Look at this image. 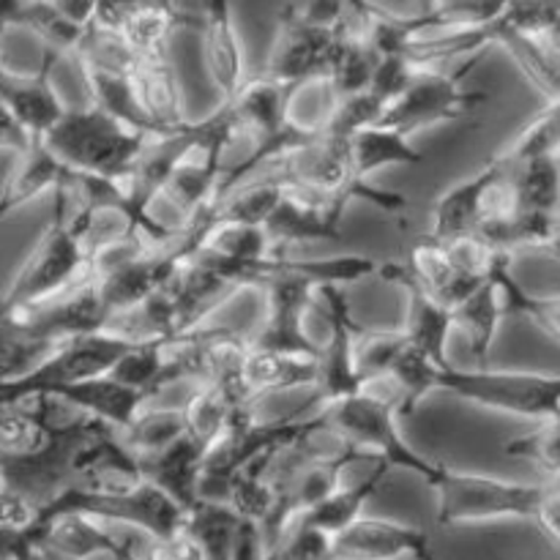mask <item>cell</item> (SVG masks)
<instances>
[{"instance_id": "cell-6", "label": "cell", "mask_w": 560, "mask_h": 560, "mask_svg": "<svg viewBox=\"0 0 560 560\" xmlns=\"http://www.w3.org/2000/svg\"><path fill=\"white\" fill-rule=\"evenodd\" d=\"M66 512L85 514V517L102 520L107 525L142 530V534H151L164 541L173 539L189 517V512L173 495H167L162 487L148 479L135 487H120V490H66L47 509H42L38 523Z\"/></svg>"}, {"instance_id": "cell-31", "label": "cell", "mask_w": 560, "mask_h": 560, "mask_svg": "<svg viewBox=\"0 0 560 560\" xmlns=\"http://www.w3.org/2000/svg\"><path fill=\"white\" fill-rule=\"evenodd\" d=\"M560 153V102H547V109L536 120H530L517 140L503 148L498 156L509 164L528 162V159L552 156Z\"/></svg>"}, {"instance_id": "cell-8", "label": "cell", "mask_w": 560, "mask_h": 560, "mask_svg": "<svg viewBox=\"0 0 560 560\" xmlns=\"http://www.w3.org/2000/svg\"><path fill=\"white\" fill-rule=\"evenodd\" d=\"M479 58L468 60L459 69H419L408 91L388 104L383 126L413 137L430 126L457 120L487 102V93L465 91L463 82Z\"/></svg>"}, {"instance_id": "cell-36", "label": "cell", "mask_w": 560, "mask_h": 560, "mask_svg": "<svg viewBox=\"0 0 560 560\" xmlns=\"http://www.w3.org/2000/svg\"><path fill=\"white\" fill-rule=\"evenodd\" d=\"M36 137L22 126V120L16 118L9 109V104L0 98V151H9L14 156H22V153L31 151L36 145Z\"/></svg>"}, {"instance_id": "cell-43", "label": "cell", "mask_w": 560, "mask_h": 560, "mask_svg": "<svg viewBox=\"0 0 560 560\" xmlns=\"http://www.w3.org/2000/svg\"><path fill=\"white\" fill-rule=\"evenodd\" d=\"M438 3H441V5H443V3H448V0H438Z\"/></svg>"}, {"instance_id": "cell-30", "label": "cell", "mask_w": 560, "mask_h": 560, "mask_svg": "<svg viewBox=\"0 0 560 560\" xmlns=\"http://www.w3.org/2000/svg\"><path fill=\"white\" fill-rule=\"evenodd\" d=\"M184 432V405H180V408H151V405H145L142 413L135 419V424H131L129 430L120 432V438H124V443L129 446V452L135 454L140 463H145V459L156 457L164 448L173 446Z\"/></svg>"}, {"instance_id": "cell-16", "label": "cell", "mask_w": 560, "mask_h": 560, "mask_svg": "<svg viewBox=\"0 0 560 560\" xmlns=\"http://www.w3.org/2000/svg\"><path fill=\"white\" fill-rule=\"evenodd\" d=\"M200 38L202 63L213 88L224 98H233L246 82L244 44L233 16V0H200Z\"/></svg>"}, {"instance_id": "cell-13", "label": "cell", "mask_w": 560, "mask_h": 560, "mask_svg": "<svg viewBox=\"0 0 560 560\" xmlns=\"http://www.w3.org/2000/svg\"><path fill=\"white\" fill-rule=\"evenodd\" d=\"M383 282L397 284L405 293V337L413 348L430 355L441 366H452L448 359V339L457 334L454 328V310L443 304L435 293L424 288L419 279L410 273V268L402 262H383L377 268Z\"/></svg>"}, {"instance_id": "cell-29", "label": "cell", "mask_w": 560, "mask_h": 560, "mask_svg": "<svg viewBox=\"0 0 560 560\" xmlns=\"http://www.w3.org/2000/svg\"><path fill=\"white\" fill-rule=\"evenodd\" d=\"M350 151H353L355 173L361 180H370L372 175L383 173L388 167H413V164H424V153L410 142L408 135L392 129V126L375 124L370 129L359 131L350 140Z\"/></svg>"}, {"instance_id": "cell-21", "label": "cell", "mask_w": 560, "mask_h": 560, "mask_svg": "<svg viewBox=\"0 0 560 560\" xmlns=\"http://www.w3.org/2000/svg\"><path fill=\"white\" fill-rule=\"evenodd\" d=\"M288 85L260 77V80L244 82V88L224 102L233 109L238 137L249 140L252 145H260L288 126Z\"/></svg>"}, {"instance_id": "cell-4", "label": "cell", "mask_w": 560, "mask_h": 560, "mask_svg": "<svg viewBox=\"0 0 560 560\" xmlns=\"http://www.w3.org/2000/svg\"><path fill=\"white\" fill-rule=\"evenodd\" d=\"M260 175H268V178L279 180V184L299 186V189L320 191V195L348 197L353 202H372V206H377L386 213H397L405 208L402 195L377 189V186H372V180H361L359 173H355L350 140L334 137L328 131L312 137L310 142L290 151L288 156L277 159Z\"/></svg>"}, {"instance_id": "cell-23", "label": "cell", "mask_w": 560, "mask_h": 560, "mask_svg": "<svg viewBox=\"0 0 560 560\" xmlns=\"http://www.w3.org/2000/svg\"><path fill=\"white\" fill-rule=\"evenodd\" d=\"M405 266L410 268V273H413L430 293H435L438 299L446 306H452V310L459 301L468 299L476 288L485 284L481 279L465 273L463 266L454 260L446 241L435 238V235L419 238V244L413 246V252H410V257L405 260Z\"/></svg>"}, {"instance_id": "cell-35", "label": "cell", "mask_w": 560, "mask_h": 560, "mask_svg": "<svg viewBox=\"0 0 560 560\" xmlns=\"http://www.w3.org/2000/svg\"><path fill=\"white\" fill-rule=\"evenodd\" d=\"M262 560H337L334 536L304 520H295L282 539L262 552Z\"/></svg>"}, {"instance_id": "cell-42", "label": "cell", "mask_w": 560, "mask_h": 560, "mask_svg": "<svg viewBox=\"0 0 560 560\" xmlns=\"http://www.w3.org/2000/svg\"><path fill=\"white\" fill-rule=\"evenodd\" d=\"M545 42H550V44H552V47H556V49H558V52H560V25L556 27V31H552V33H550V36H547V38H545Z\"/></svg>"}, {"instance_id": "cell-34", "label": "cell", "mask_w": 560, "mask_h": 560, "mask_svg": "<svg viewBox=\"0 0 560 560\" xmlns=\"http://www.w3.org/2000/svg\"><path fill=\"white\" fill-rule=\"evenodd\" d=\"M388 102H383L375 91H361L350 93V96H339L337 107H334L331 120H328L326 131L334 137H345V140H353L359 131L370 129V126L381 124V118L386 115Z\"/></svg>"}, {"instance_id": "cell-14", "label": "cell", "mask_w": 560, "mask_h": 560, "mask_svg": "<svg viewBox=\"0 0 560 560\" xmlns=\"http://www.w3.org/2000/svg\"><path fill=\"white\" fill-rule=\"evenodd\" d=\"M0 31V42H3ZM63 55L44 49V63L38 71H11L0 58V98L9 104L11 113L22 120L36 140H42L66 113L63 98L52 85V69Z\"/></svg>"}, {"instance_id": "cell-22", "label": "cell", "mask_w": 560, "mask_h": 560, "mask_svg": "<svg viewBox=\"0 0 560 560\" xmlns=\"http://www.w3.org/2000/svg\"><path fill=\"white\" fill-rule=\"evenodd\" d=\"M317 359L252 345L244 364V388L255 402L295 388H317Z\"/></svg>"}, {"instance_id": "cell-2", "label": "cell", "mask_w": 560, "mask_h": 560, "mask_svg": "<svg viewBox=\"0 0 560 560\" xmlns=\"http://www.w3.org/2000/svg\"><path fill=\"white\" fill-rule=\"evenodd\" d=\"M153 137L159 135H148L91 102L88 107H66L42 142L71 173L126 180Z\"/></svg>"}, {"instance_id": "cell-19", "label": "cell", "mask_w": 560, "mask_h": 560, "mask_svg": "<svg viewBox=\"0 0 560 560\" xmlns=\"http://www.w3.org/2000/svg\"><path fill=\"white\" fill-rule=\"evenodd\" d=\"M44 397H52L58 402H63L66 408H74L80 413L93 416V419L107 421L118 432L129 430L137 416L142 413V408L148 405L145 394L120 383L109 372L107 375L71 383V386H60L55 392L44 394Z\"/></svg>"}, {"instance_id": "cell-28", "label": "cell", "mask_w": 560, "mask_h": 560, "mask_svg": "<svg viewBox=\"0 0 560 560\" xmlns=\"http://www.w3.org/2000/svg\"><path fill=\"white\" fill-rule=\"evenodd\" d=\"M503 167L512 175L517 213L560 219V153L517 164L503 162Z\"/></svg>"}, {"instance_id": "cell-10", "label": "cell", "mask_w": 560, "mask_h": 560, "mask_svg": "<svg viewBox=\"0 0 560 560\" xmlns=\"http://www.w3.org/2000/svg\"><path fill=\"white\" fill-rule=\"evenodd\" d=\"M334 47H337V31L315 25L301 14L299 3H288L277 16V33L268 49L262 77L288 88L326 77Z\"/></svg>"}, {"instance_id": "cell-38", "label": "cell", "mask_w": 560, "mask_h": 560, "mask_svg": "<svg viewBox=\"0 0 560 560\" xmlns=\"http://www.w3.org/2000/svg\"><path fill=\"white\" fill-rule=\"evenodd\" d=\"M262 552H266V545H262L260 525L255 520H241L233 560H262Z\"/></svg>"}, {"instance_id": "cell-20", "label": "cell", "mask_w": 560, "mask_h": 560, "mask_svg": "<svg viewBox=\"0 0 560 560\" xmlns=\"http://www.w3.org/2000/svg\"><path fill=\"white\" fill-rule=\"evenodd\" d=\"M131 85H135L137 104L159 135H173L191 124L184 113V91L170 55L137 60Z\"/></svg>"}, {"instance_id": "cell-5", "label": "cell", "mask_w": 560, "mask_h": 560, "mask_svg": "<svg viewBox=\"0 0 560 560\" xmlns=\"http://www.w3.org/2000/svg\"><path fill=\"white\" fill-rule=\"evenodd\" d=\"M317 410H320L323 421H326L334 435L366 452L370 457L386 459L394 470H410V474L421 476L427 485H432L441 474L443 463H432V459L421 457L405 441L402 430H399L402 416L386 399H377L364 388H359V392L348 394L342 399L323 402Z\"/></svg>"}, {"instance_id": "cell-1", "label": "cell", "mask_w": 560, "mask_h": 560, "mask_svg": "<svg viewBox=\"0 0 560 560\" xmlns=\"http://www.w3.org/2000/svg\"><path fill=\"white\" fill-rule=\"evenodd\" d=\"M52 200V219L11 288L0 299V315H20L33 306L47 304V301L69 293L88 277L91 255H88L85 244V219L77 211V206H69L71 197L66 175L55 186Z\"/></svg>"}, {"instance_id": "cell-7", "label": "cell", "mask_w": 560, "mask_h": 560, "mask_svg": "<svg viewBox=\"0 0 560 560\" xmlns=\"http://www.w3.org/2000/svg\"><path fill=\"white\" fill-rule=\"evenodd\" d=\"M438 392H452L481 408L520 416L528 421L560 419V375L541 372H492L446 366L438 375Z\"/></svg>"}, {"instance_id": "cell-37", "label": "cell", "mask_w": 560, "mask_h": 560, "mask_svg": "<svg viewBox=\"0 0 560 560\" xmlns=\"http://www.w3.org/2000/svg\"><path fill=\"white\" fill-rule=\"evenodd\" d=\"M523 317L534 320L536 326L545 328L550 337H556L560 342V295H534L530 293Z\"/></svg>"}, {"instance_id": "cell-40", "label": "cell", "mask_w": 560, "mask_h": 560, "mask_svg": "<svg viewBox=\"0 0 560 560\" xmlns=\"http://www.w3.org/2000/svg\"><path fill=\"white\" fill-rule=\"evenodd\" d=\"M11 560H44V558H42V552H38V547H25V550L16 552Z\"/></svg>"}, {"instance_id": "cell-27", "label": "cell", "mask_w": 560, "mask_h": 560, "mask_svg": "<svg viewBox=\"0 0 560 560\" xmlns=\"http://www.w3.org/2000/svg\"><path fill=\"white\" fill-rule=\"evenodd\" d=\"M392 465L386 459H375L370 468V476L353 481V485H342L331 492L323 503H317L315 509H310L306 514H301L299 520L315 525V528L326 530V534L337 536L345 528L355 523V520L364 517V509L372 498L381 492L383 481L392 476Z\"/></svg>"}, {"instance_id": "cell-32", "label": "cell", "mask_w": 560, "mask_h": 560, "mask_svg": "<svg viewBox=\"0 0 560 560\" xmlns=\"http://www.w3.org/2000/svg\"><path fill=\"white\" fill-rule=\"evenodd\" d=\"M506 454L534 463L547 479H560V419L536 421L534 430L506 443Z\"/></svg>"}, {"instance_id": "cell-26", "label": "cell", "mask_w": 560, "mask_h": 560, "mask_svg": "<svg viewBox=\"0 0 560 560\" xmlns=\"http://www.w3.org/2000/svg\"><path fill=\"white\" fill-rule=\"evenodd\" d=\"M186 22L189 16L175 9V0H140L118 22V31L140 58H162L170 55L175 33Z\"/></svg>"}, {"instance_id": "cell-12", "label": "cell", "mask_w": 560, "mask_h": 560, "mask_svg": "<svg viewBox=\"0 0 560 560\" xmlns=\"http://www.w3.org/2000/svg\"><path fill=\"white\" fill-rule=\"evenodd\" d=\"M282 186L284 191L279 197L277 208L262 224L273 238V244H277V249L290 244H317V241L328 244V241L342 238V219L353 200L299 189V186Z\"/></svg>"}, {"instance_id": "cell-17", "label": "cell", "mask_w": 560, "mask_h": 560, "mask_svg": "<svg viewBox=\"0 0 560 560\" xmlns=\"http://www.w3.org/2000/svg\"><path fill=\"white\" fill-rule=\"evenodd\" d=\"M498 178H501V164L492 156L485 167L470 178L448 186L435 202L432 211V233L441 241L465 238V235H479L492 211V195H495Z\"/></svg>"}, {"instance_id": "cell-39", "label": "cell", "mask_w": 560, "mask_h": 560, "mask_svg": "<svg viewBox=\"0 0 560 560\" xmlns=\"http://www.w3.org/2000/svg\"><path fill=\"white\" fill-rule=\"evenodd\" d=\"M536 523H539L541 528L552 536V539L560 541V479H556V487H552V492L547 495V501H545V506H541Z\"/></svg>"}, {"instance_id": "cell-25", "label": "cell", "mask_w": 560, "mask_h": 560, "mask_svg": "<svg viewBox=\"0 0 560 560\" xmlns=\"http://www.w3.org/2000/svg\"><path fill=\"white\" fill-rule=\"evenodd\" d=\"M506 317V304L492 273L481 288H476L468 299L454 306V328L463 334L470 353L481 361V366H487L490 350Z\"/></svg>"}, {"instance_id": "cell-11", "label": "cell", "mask_w": 560, "mask_h": 560, "mask_svg": "<svg viewBox=\"0 0 560 560\" xmlns=\"http://www.w3.org/2000/svg\"><path fill=\"white\" fill-rule=\"evenodd\" d=\"M323 315H326V339L317 342V399L331 402L361 388L359 370H355V345L364 328L353 320L350 312L348 290L342 284H326L320 288Z\"/></svg>"}, {"instance_id": "cell-24", "label": "cell", "mask_w": 560, "mask_h": 560, "mask_svg": "<svg viewBox=\"0 0 560 560\" xmlns=\"http://www.w3.org/2000/svg\"><path fill=\"white\" fill-rule=\"evenodd\" d=\"M63 175L66 167L44 148L42 140L27 153L16 156L14 167L0 186V224L14 217L20 208H25L27 202L38 200L47 191H55Z\"/></svg>"}, {"instance_id": "cell-33", "label": "cell", "mask_w": 560, "mask_h": 560, "mask_svg": "<svg viewBox=\"0 0 560 560\" xmlns=\"http://www.w3.org/2000/svg\"><path fill=\"white\" fill-rule=\"evenodd\" d=\"M405 348H408V337L402 328L399 331H361L359 345H355V370H359L361 383L388 375Z\"/></svg>"}, {"instance_id": "cell-18", "label": "cell", "mask_w": 560, "mask_h": 560, "mask_svg": "<svg viewBox=\"0 0 560 560\" xmlns=\"http://www.w3.org/2000/svg\"><path fill=\"white\" fill-rule=\"evenodd\" d=\"M211 448L213 443L202 441V438L191 435L186 430L173 446L140 463L142 474H145L148 481L162 487L167 495H173L186 512H191L200 503V485L202 474H206V463L211 457Z\"/></svg>"}, {"instance_id": "cell-15", "label": "cell", "mask_w": 560, "mask_h": 560, "mask_svg": "<svg viewBox=\"0 0 560 560\" xmlns=\"http://www.w3.org/2000/svg\"><path fill=\"white\" fill-rule=\"evenodd\" d=\"M337 560H435L432 541L416 525L383 517H361L334 536Z\"/></svg>"}, {"instance_id": "cell-3", "label": "cell", "mask_w": 560, "mask_h": 560, "mask_svg": "<svg viewBox=\"0 0 560 560\" xmlns=\"http://www.w3.org/2000/svg\"><path fill=\"white\" fill-rule=\"evenodd\" d=\"M430 487L438 495V525L457 528L495 520H536L556 487V479L525 485L441 465V474Z\"/></svg>"}, {"instance_id": "cell-9", "label": "cell", "mask_w": 560, "mask_h": 560, "mask_svg": "<svg viewBox=\"0 0 560 560\" xmlns=\"http://www.w3.org/2000/svg\"><path fill=\"white\" fill-rule=\"evenodd\" d=\"M135 345L137 342L115 337V334L109 331L66 339V342L58 345L36 370L27 372L20 381L0 386V402H16V399L38 397V394H49L60 386L88 381V377L107 375V372L118 364L120 355L129 353Z\"/></svg>"}, {"instance_id": "cell-41", "label": "cell", "mask_w": 560, "mask_h": 560, "mask_svg": "<svg viewBox=\"0 0 560 560\" xmlns=\"http://www.w3.org/2000/svg\"><path fill=\"white\" fill-rule=\"evenodd\" d=\"M38 552H42L44 560H74V558L60 556V552H55V550H47V547H38Z\"/></svg>"}]
</instances>
